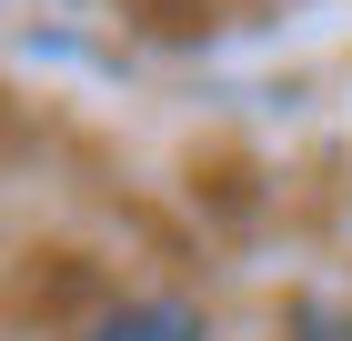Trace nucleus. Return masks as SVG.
<instances>
[{"label":"nucleus","mask_w":352,"mask_h":341,"mask_svg":"<svg viewBox=\"0 0 352 341\" xmlns=\"http://www.w3.org/2000/svg\"><path fill=\"white\" fill-rule=\"evenodd\" d=\"M91 341H201V311H182V301H131V311H111Z\"/></svg>","instance_id":"1"}]
</instances>
